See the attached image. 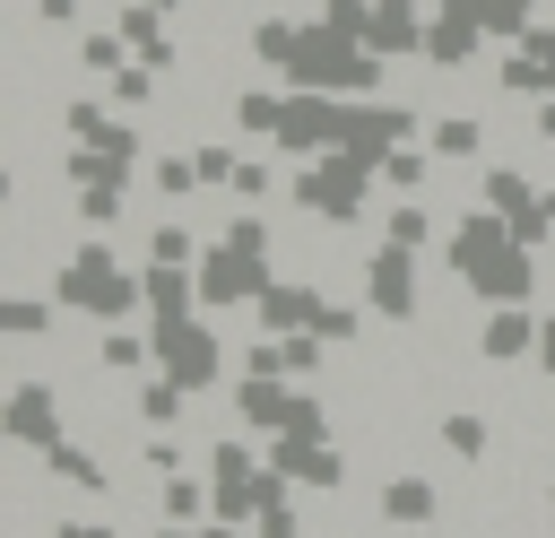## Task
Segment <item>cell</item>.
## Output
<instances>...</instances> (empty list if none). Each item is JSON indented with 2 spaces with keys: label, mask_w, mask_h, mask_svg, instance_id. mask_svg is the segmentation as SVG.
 <instances>
[{
  "label": "cell",
  "mask_w": 555,
  "mask_h": 538,
  "mask_svg": "<svg viewBox=\"0 0 555 538\" xmlns=\"http://www.w3.org/2000/svg\"><path fill=\"white\" fill-rule=\"evenodd\" d=\"M442 260H451V278L477 295V304H529L538 295V252L512 234V217H494V208H460V226L442 234Z\"/></svg>",
  "instance_id": "1"
},
{
  "label": "cell",
  "mask_w": 555,
  "mask_h": 538,
  "mask_svg": "<svg viewBox=\"0 0 555 538\" xmlns=\"http://www.w3.org/2000/svg\"><path fill=\"white\" fill-rule=\"evenodd\" d=\"M52 304L69 312V321H130V312H147V286H139V269H121V252L104 243V234H87V243H69V260L52 269Z\"/></svg>",
  "instance_id": "2"
},
{
  "label": "cell",
  "mask_w": 555,
  "mask_h": 538,
  "mask_svg": "<svg viewBox=\"0 0 555 538\" xmlns=\"http://www.w3.org/2000/svg\"><path fill=\"white\" fill-rule=\"evenodd\" d=\"M382 69H390V61H382L364 35H347V26L312 17V26L295 35L286 87H321V95H382Z\"/></svg>",
  "instance_id": "3"
},
{
  "label": "cell",
  "mask_w": 555,
  "mask_h": 538,
  "mask_svg": "<svg viewBox=\"0 0 555 538\" xmlns=\"http://www.w3.org/2000/svg\"><path fill=\"white\" fill-rule=\"evenodd\" d=\"M373 182H382V165H373V156L330 148V156H312L286 191H295V208H304L312 226H356V217H364V200H373Z\"/></svg>",
  "instance_id": "4"
},
{
  "label": "cell",
  "mask_w": 555,
  "mask_h": 538,
  "mask_svg": "<svg viewBox=\"0 0 555 538\" xmlns=\"http://www.w3.org/2000/svg\"><path fill=\"white\" fill-rule=\"evenodd\" d=\"M147 338H156V373H173L191 399L225 382V338H217L199 312H182V321H147Z\"/></svg>",
  "instance_id": "5"
},
{
  "label": "cell",
  "mask_w": 555,
  "mask_h": 538,
  "mask_svg": "<svg viewBox=\"0 0 555 538\" xmlns=\"http://www.w3.org/2000/svg\"><path fill=\"white\" fill-rule=\"evenodd\" d=\"M278 269H269V252H251V243H234V234H217L208 252H199V304L208 312H234V304H260V286H269Z\"/></svg>",
  "instance_id": "6"
},
{
  "label": "cell",
  "mask_w": 555,
  "mask_h": 538,
  "mask_svg": "<svg viewBox=\"0 0 555 538\" xmlns=\"http://www.w3.org/2000/svg\"><path fill=\"white\" fill-rule=\"evenodd\" d=\"M260 477H269V451H251V443H208V521H234V529H251V512H260Z\"/></svg>",
  "instance_id": "7"
},
{
  "label": "cell",
  "mask_w": 555,
  "mask_h": 538,
  "mask_svg": "<svg viewBox=\"0 0 555 538\" xmlns=\"http://www.w3.org/2000/svg\"><path fill=\"white\" fill-rule=\"evenodd\" d=\"M0 434H9L17 451H52V443L69 434V417H61V382L17 373V382H9V399H0Z\"/></svg>",
  "instance_id": "8"
},
{
  "label": "cell",
  "mask_w": 555,
  "mask_h": 538,
  "mask_svg": "<svg viewBox=\"0 0 555 538\" xmlns=\"http://www.w3.org/2000/svg\"><path fill=\"white\" fill-rule=\"evenodd\" d=\"M364 312H382V321H416L425 312V278H416L408 243H373L364 252Z\"/></svg>",
  "instance_id": "9"
},
{
  "label": "cell",
  "mask_w": 555,
  "mask_h": 538,
  "mask_svg": "<svg viewBox=\"0 0 555 538\" xmlns=\"http://www.w3.org/2000/svg\"><path fill=\"white\" fill-rule=\"evenodd\" d=\"M486 43H494L486 0H451V9H434V26H425V69H468Z\"/></svg>",
  "instance_id": "10"
},
{
  "label": "cell",
  "mask_w": 555,
  "mask_h": 538,
  "mask_svg": "<svg viewBox=\"0 0 555 538\" xmlns=\"http://www.w3.org/2000/svg\"><path fill=\"white\" fill-rule=\"evenodd\" d=\"M269 469H286V477L312 486V495H338V486H347V451H338L330 434H269Z\"/></svg>",
  "instance_id": "11"
},
{
  "label": "cell",
  "mask_w": 555,
  "mask_h": 538,
  "mask_svg": "<svg viewBox=\"0 0 555 538\" xmlns=\"http://www.w3.org/2000/svg\"><path fill=\"white\" fill-rule=\"evenodd\" d=\"M538 330H546V312H529V304H486L477 356H486V364H529V356H538Z\"/></svg>",
  "instance_id": "12"
},
{
  "label": "cell",
  "mask_w": 555,
  "mask_h": 538,
  "mask_svg": "<svg viewBox=\"0 0 555 538\" xmlns=\"http://www.w3.org/2000/svg\"><path fill=\"white\" fill-rule=\"evenodd\" d=\"M173 9H139V0H121L113 9V26H121V43H130V61H147V69H182V35L165 26Z\"/></svg>",
  "instance_id": "13"
},
{
  "label": "cell",
  "mask_w": 555,
  "mask_h": 538,
  "mask_svg": "<svg viewBox=\"0 0 555 538\" xmlns=\"http://www.w3.org/2000/svg\"><path fill=\"white\" fill-rule=\"evenodd\" d=\"M139 286H147V321H182L199 312V260H139Z\"/></svg>",
  "instance_id": "14"
},
{
  "label": "cell",
  "mask_w": 555,
  "mask_h": 538,
  "mask_svg": "<svg viewBox=\"0 0 555 538\" xmlns=\"http://www.w3.org/2000/svg\"><path fill=\"white\" fill-rule=\"evenodd\" d=\"M373 512H382L390 529H434V521H442V486H434V477H408V469H399V477H382Z\"/></svg>",
  "instance_id": "15"
},
{
  "label": "cell",
  "mask_w": 555,
  "mask_h": 538,
  "mask_svg": "<svg viewBox=\"0 0 555 538\" xmlns=\"http://www.w3.org/2000/svg\"><path fill=\"white\" fill-rule=\"evenodd\" d=\"M312 312H321V286H304V278H269V286H260V304H251V321H260L269 338L312 330Z\"/></svg>",
  "instance_id": "16"
},
{
  "label": "cell",
  "mask_w": 555,
  "mask_h": 538,
  "mask_svg": "<svg viewBox=\"0 0 555 538\" xmlns=\"http://www.w3.org/2000/svg\"><path fill=\"white\" fill-rule=\"evenodd\" d=\"M234 417H243L251 434H278V425L295 417V382H286V373H243V382H234Z\"/></svg>",
  "instance_id": "17"
},
{
  "label": "cell",
  "mask_w": 555,
  "mask_h": 538,
  "mask_svg": "<svg viewBox=\"0 0 555 538\" xmlns=\"http://www.w3.org/2000/svg\"><path fill=\"white\" fill-rule=\"evenodd\" d=\"M425 148H434L442 165H477V156H486V113H468V104H442V113L425 121Z\"/></svg>",
  "instance_id": "18"
},
{
  "label": "cell",
  "mask_w": 555,
  "mask_h": 538,
  "mask_svg": "<svg viewBox=\"0 0 555 538\" xmlns=\"http://www.w3.org/2000/svg\"><path fill=\"white\" fill-rule=\"evenodd\" d=\"M61 182L78 191V182H139V156H121V148H87V139H69L61 148Z\"/></svg>",
  "instance_id": "19"
},
{
  "label": "cell",
  "mask_w": 555,
  "mask_h": 538,
  "mask_svg": "<svg viewBox=\"0 0 555 538\" xmlns=\"http://www.w3.org/2000/svg\"><path fill=\"white\" fill-rule=\"evenodd\" d=\"M295 35H304V17H286V9H278V17H251V26H243V52H251L269 78H286V61H295Z\"/></svg>",
  "instance_id": "20"
},
{
  "label": "cell",
  "mask_w": 555,
  "mask_h": 538,
  "mask_svg": "<svg viewBox=\"0 0 555 538\" xmlns=\"http://www.w3.org/2000/svg\"><path fill=\"white\" fill-rule=\"evenodd\" d=\"M35 460H43V469H52L61 486H78V495H113V469H104V460H95L87 443H69V434H61L52 451H35Z\"/></svg>",
  "instance_id": "21"
},
{
  "label": "cell",
  "mask_w": 555,
  "mask_h": 538,
  "mask_svg": "<svg viewBox=\"0 0 555 538\" xmlns=\"http://www.w3.org/2000/svg\"><path fill=\"white\" fill-rule=\"evenodd\" d=\"M434 165H442V156H434L425 139H399V148L382 156V182H390L399 200H425V182H434Z\"/></svg>",
  "instance_id": "22"
},
{
  "label": "cell",
  "mask_w": 555,
  "mask_h": 538,
  "mask_svg": "<svg viewBox=\"0 0 555 538\" xmlns=\"http://www.w3.org/2000/svg\"><path fill=\"white\" fill-rule=\"evenodd\" d=\"M538 200V182L520 174V165H477V208H494V217H520Z\"/></svg>",
  "instance_id": "23"
},
{
  "label": "cell",
  "mask_w": 555,
  "mask_h": 538,
  "mask_svg": "<svg viewBox=\"0 0 555 538\" xmlns=\"http://www.w3.org/2000/svg\"><path fill=\"white\" fill-rule=\"evenodd\" d=\"M95 364H104V373H130V382H139V373H156V338H139L130 321H113V330L95 338Z\"/></svg>",
  "instance_id": "24"
},
{
  "label": "cell",
  "mask_w": 555,
  "mask_h": 538,
  "mask_svg": "<svg viewBox=\"0 0 555 538\" xmlns=\"http://www.w3.org/2000/svg\"><path fill=\"white\" fill-rule=\"evenodd\" d=\"M182 408H191V390H182L173 373H139V425L173 434V425H182Z\"/></svg>",
  "instance_id": "25"
},
{
  "label": "cell",
  "mask_w": 555,
  "mask_h": 538,
  "mask_svg": "<svg viewBox=\"0 0 555 538\" xmlns=\"http://www.w3.org/2000/svg\"><path fill=\"white\" fill-rule=\"evenodd\" d=\"M278 104H286V87H243L225 113H234V130H243V139H260V148H269V139H278Z\"/></svg>",
  "instance_id": "26"
},
{
  "label": "cell",
  "mask_w": 555,
  "mask_h": 538,
  "mask_svg": "<svg viewBox=\"0 0 555 538\" xmlns=\"http://www.w3.org/2000/svg\"><path fill=\"white\" fill-rule=\"evenodd\" d=\"M442 451H451V460H468V469H486V451H494V425H486L477 408H451V417H442Z\"/></svg>",
  "instance_id": "27"
},
{
  "label": "cell",
  "mask_w": 555,
  "mask_h": 538,
  "mask_svg": "<svg viewBox=\"0 0 555 538\" xmlns=\"http://www.w3.org/2000/svg\"><path fill=\"white\" fill-rule=\"evenodd\" d=\"M69 52H78V69H87V78H113V69L130 61L121 26H78V43H69Z\"/></svg>",
  "instance_id": "28"
},
{
  "label": "cell",
  "mask_w": 555,
  "mask_h": 538,
  "mask_svg": "<svg viewBox=\"0 0 555 538\" xmlns=\"http://www.w3.org/2000/svg\"><path fill=\"white\" fill-rule=\"evenodd\" d=\"M156 78H165V69H147V61H121V69L104 78V95H113L121 113H156Z\"/></svg>",
  "instance_id": "29"
},
{
  "label": "cell",
  "mask_w": 555,
  "mask_h": 538,
  "mask_svg": "<svg viewBox=\"0 0 555 538\" xmlns=\"http://www.w3.org/2000/svg\"><path fill=\"white\" fill-rule=\"evenodd\" d=\"M147 191H156V200H191V191H208V182H199V156H147Z\"/></svg>",
  "instance_id": "30"
},
{
  "label": "cell",
  "mask_w": 555,
  "mask_h": 538,
  "mask_svg": "<svg viewBox=\"0 0 555 538\" xmlns=\"http://www.w3.org/2000/svg\"><path fill=\"white\" fill-rule=\"evenodd\" d=\"M156 503H165V521H208V512H217V503H208V469H199V477H191V469H182V477H165V495H156Z\"/></svg>",
  "instance_id": "31"
},
{
  "label": "cell",
  "mask_w": 555,
  "mask_h": 538,
  "mask_svg": "<svg viewBox=\"0 0 555 538\" xmlns=\"http://www.w3.org/2000/svg\"><path fill=\"white\" fill-rule=\"evenodd\" d=\"M382 243H408V252H425V243H434V208H425V200H399V208L382 217Z\"/></svg>",
  "instance_id": "32"
},
{
  "label": "cell",
  "mask_w": 555,
  "mask_h": 538,
  "mask_svg": "<svg viewBox=\"0 0 555 538\" xmlns=\"http://www.w3.org/2000/svg\"><path fill=\"white\" fill-rule=\"evenodd\" d=\"M199 252H208V243H199L182 217H156V226H147V260H182V269H191Z\"/></svg>",
  "instance_id": "33"
},
{
  "label": "cell",
  "mask_w": 555,
  "mask_h": 538,
  "mask_svg": "<svg viewBox=\"0 0 555 538\" xmlns=\"http://www.w3.org/2000/svg\"><path fill=\"white\" fill-rule=\"evenodd\" d=\"M43 330H52L43 295H0V338H43Z\"/></svg>",
  "instance_id": "34"
},
{
  "label": "cell",
  "mask_w": 555,
  "mask_h": 538,
  "mask_svg": "<svg viewBox=\"0 0 555 538\" xmlns=\"http://www.w3.org/2000/svg\"><path fill=\"white\" fill-rule=\"evenodd\" d=\"M69 200H78V217H87V226H113V217L130 208V182H78Z\"/></svg>",
  "instance_id": "35"
},
{
  "label": "cell",
  "mask_w": 555,
  "mask_h": 538,
  "mask_svg": "<svg viewBox=\"0 0 555 538\" xmlns=\"http://www.w3.org/2000/svg\"><path fill=\"white\" fill-rule=\"evenodd\" d=\"M321 356H330V338H321V330H286V338H278V364H286V382L321 373Z\"/></svg>",
  "instance_id": "36"
},
{
  "label": "cell",
  "mask_w": 555,
  "mask_h": 538,
  "mask_svg": "<svg viewBox=\"0 0 555 538\" xmlns=\"http://www.w3.org/2000/svg\"><path fill=\"white\" fill-rule=\"evenodd\" d=\"M312 330H321L330 347H356V338H364V312H356V304H338V295H321V312H312Z\"/></svg>",
  "instance_id": "37"
},
{
  "label": "cell",
  "mask_w": 555,
  "mask_h": 538,
  "mask_svg": "<svg viewBox=\"0 0 555 538\" xmlns=\"http://www.w3.org/2000/svg\"><path fill=\"white\" fill-rule=\"evenodd\" d=\"M225 191H234V200H243V208H260V200H269V191H278V165H269V156H243V165H234V182H225Z\"/></svg>",
  "instance_id": "38"
},
{
  "label": "cell",
  "mask_w": 555,
  "mask_h": 538,
  "mask_svg": "<svg viewBox=\"0 0 555 538\" xmlns=\"http://www.w3.org/2000/svg\"><path fill=\"white\" fill-rule=\"evenodd\" d=\"M251 538H304V512H295V486L260 503V521H251Z\"/></svg>",
  "instance_id": "39"
},
{
  "label": "cell",
  "mask_w": 555,
  "mask_h": 538,
  "mask_svg": "<svg viewBox=\"0 0 555 538\" xmlns=\"http://www.w3.org/2000/svg\"><path fill=\"white\" fill-rule=\"evenodd\" d=\"M486 26H494V43H520L538 26V0H486Z\"/></svg>",
  "instance_id": "40"
},
{
  "label": "cell",
  "mask_w": 555,
  "mask_h": 538,
  "mask_svg": "<svg viewBox=\"0 0 555 538\" xmlns=\"http://www.w3.org/2000/svg\"><path fill=\"white\" fill-rule=\"evenodd\" d=\"M512 234H520L529 252H538V243H555V191H538V200H529V208L512 217Z\"/></svg>",
  "instance_id": "41"
},
{
  "label": "cell",
  "mask_w": 555,
  "mask_h": 538,
  "mask_svg": "<svg viewBox=\"0 0 555 538\" xmlns=\"http://www.w3.org/2000/svg\"><path fill=\"white\" fill-rule=\"evenodd\" d=\"M191 156H199V182H208V191H225V182H234V165H243V156H234L225 139H199Z\"/></svg>",
  "instance_id": "42"
},
{
  "label": "cell",
  "mask_w": 555,
  "mask_h": 538,
  "mask_svg": "<svg viewBox=\"0 0 555 538\" xmlns=\"http://www.w3.org/2000/svg\"><path fill=\"white\" fill-rule=\"evenodd\" d=\"M139 460H147L156 477H182V469H191V451H182L173 434H147V443H139Z\"/></svg>",
  "instance_id": "43"
},
{
  "label": "cell",
  "mask_w": 555,
  "mask_h": 538,
  "mask_svg": "<svg viewBox=\"0 0 555 538\" xmlns=\"http://www.w3.org/2000/svg\"><path fill=\"white\" fill-rule=\"evenodd\" d=\"M35 26H69L78 35L87 26V0H35Z\"/></svg>",
  "instance_id": "44"
},
{
  "label": "cell",
  "mask_w": 555,
  "mask_h": 538,
  "mask_svg": "<svg viewBox=\"0 0 555 538\" xmlns=\"http://www.w3.org/2000/svg\"><path fill=\"white\" fill-rule=\"evenodd\" d=\"M321 17L347 26V35H364V26H373V0H321Z\"/></svg>",
  "instance_id": "45"
},
{
  "label": "cell",
  "mask_w": 555,
  "mask_h": 538,
  "mask_svg": "<svg viewBox=\"0 0 555 538\" xmlns=\"http://www.w3.org/2000/svg\"><path fill=\"white\" fill-rule=\"evenodd\" d=\"M156 538H243V529H234V521H165Z\"/></svg>",
  "instance_id": "46"
},
{
  "label": "cell",
  "mask_w": 555,
  "mask_h": 538,
  "mask_svg": "<svg viewBox=\"0 0 555 538\" xmlns=\"http://www.w3.org/2000/svg\"><path fill=\"white\" fill-rule=\"evenodd\" d=\"M52 538H121V529H113V521H69V512H61V521H52Z\"/></svg>",
  "instance_id": "47"
},
{
  "label": "cell",
  "mask_w": 555,
  "mask_h": 538,
  "mask_svg": "<svg viewBox=\"0 0 555 538\" xmlns=\"http://www.w3.org/2000/svg\"><path fill=\"white\" fill-rule=\"evenodd\" d=\"M529 130H538V139L555 148V95H538V104H529Z\"/></svg>",
  "instance_id": "48"
},
{
  "label": "cell",
  "mask_w": 555,
  "mask_h": 538,
  "mask_svg": "<svg viewBox=\"0 0 555 538\" xmlns=\"http://www.w3.org/2000/svg\"><path fill=\"white\" fill-rule=\"evenodd\" d=\"M538 364H546V382H555V312H546V330H538Z\"/></svg>",
  "instance_id": "49"
},
{
  "label": "cell",
  "mask_w": 555,
  "mask_h": 538,
  "mask_svg": "<svg viewBox=\"0 0 555 538\" xmlns=\"http://www.w3.org/2000/svg\"><path fill=\"white\" fill-rule=\"evenodd\" d=\"M139 9H182V0H139Z\"/></svg>",
  "instance_id": "50"
},
{
  "label": "cell",
  "mask_w": 555,
  "mask_h": 538,
  "mask_svg": "<svg viewBox=\"0 0 555 538\" xmlns=\"http://www.w3.org/2000/svg\"><path fill=\"white\" fill-rule=\"evenodd\" d=\"M546 417H555V382H546Z\"/></svg>",
  "instance_id": "51"
},
{
  "label": "cell",
  "mask_w": 555,
  "mask_h": 538,
  "mask_svg": "<svg viewBox=\"0 0 555 538\" xmlns=\"http://www.w3.org/2000/svg\"><path fill=\"white\" fill-rule=\"evenodd\" d=\"M434 9H451V0H434Z\"/></svg>",
  "instance_id": "52"
}]
</instances>
